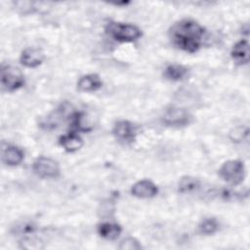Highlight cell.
Returning <instances> with one entry per match:
<instances>
[{
	"mask_svg": "<svg viewBox=\"0 0 250 250\" xmlns=\"http://www.w3.org/2000/svg\"><path fill=\"white\" fill-rule=\"evenodd\" d=\"M219 175L225 182L237 186L243 182L245 177L244 164L237 159L228 160L219 169Z\"/></svg>",
	"mask_w": 250,
	"mask_h": 250,
	"instance_id": "cell-3",
	"label": "cell"
},
{
	"mask_svg": "<svg viewBox=\"0 0 250 250\" xmlns=\"http://www.w3.org/2000/svg\"><path fill=\"white\" fill-rule=\"evenodd\" d=\"M24 84L22 72L13 65H2L1 67V86L4 91L14 92L21 88Z\"/></svg>",
	"mask_w": 250,
	"mask_h": 250,
	"instance_id": "cell-4",
	"label": "cell"
},
{
	"mask_svg": "<svg viewBox=\"0 0 250 250\" xmlns=\"http://www.w3.org/2000/svg\"><path fill=\"white\" fill-rule=\"evenodd\" d=\"M231 59L238 64H246L249 62V43L246 39L236 42L230 52Z\"/></svg>",
	"mask_w": 250,
	"mask_h": 250,
	"instance_id": "cell-12",
	"label": "cell"
},
{
	"mask_svg": "<svg viewBox=\"0 0 250 250\" xmlns=\"http://www.w3.org/2000/svg\"><path fill=\"white\" fill-rule=\"evenodd\" d=\"M33 172L40 178L55 179L59 177L61 169L59 163L50 157L40 156L32 164Z\"/></svg>",
	"mask_w": 250,
	"mask_h": 250,
	"instance_id": "cell-6",
	"label": "cell"
},
{
	"mask_svg": "<svg viewBox=\"0 0 250 250\" xmlns=\"http://www.w3.org/2000/svg\"><path fill=\"white\" fill-rule=\"evenodd\" d=\"M112 134L117 140L129 143L135 140L137 129L132 122L128 120H119L115 122L112 129Z\"/></svg>",
	"mask_w": 250,
	"mask_h": 250,
	"instance_id": "cell-7",
	"label": "cell"
},
{
	"mask_svg": "<svg viewBox=\"0 0 250 250\" xmlns=\"http://www.w3.org/2000/svg\"><path fill=\"white\" fill-rule=\"evenodd\" d=\"M59 144L65 151L74 152L83 146V140L75 132H70L61 136L59 139Z\"/></svg>",
	"mask_w": 250,
	"mask_h": 250,
	"instance_id": "cell-13",
	"label": "cell"
},
{
	"mask_svg": "<svg viewBox=\"0 0 250 250\" xmlns=\"http://www.w3.org/2000/svg\"><path fill=\"white\" fill-rule=\"evenodd\" d=\"M44 60L43 52L38 48H26L24 49L20 57V62L22 65L33 68L39 66Z\"/></svg>",
	"mask_w": 250,
	"mask_h": 250,
	"instance_id": "cell-9",
	"label": "cell"
},
{
	"mask_svg": "<svg viewBox=\"0 0 250 250\" xmlns=\"http://www.w3.org/2000/svg\"><path fill=\"white\" fill-rule=\"evenodd\" d=\"M169 35L177 48L188 53H195L202 45L205 29L197 21L185 19L173 24Z\"/></svg>",
	"mask_w": 250,
	"mask_h": 250,
	"instance_id": "cell-1",
	"label": "cell"
},
{
	"mask_svg": "<svg viewBox=\"0 0 250 250\" xmlns=\"http://www.w3.org/2000/svg\"><path fill=\"white\" fill-rule=\"evenodd\" d=\"M192 120V116L188 110L179 106H170L165 109L162 121L169 127H185L188 125Z\"/></svg>",
	"mask_w": 250,
	"mask_h": 250,
	"instance_id": "cell-5",
	"label": "cell"
},
{
	"mask_svg": "<svg viewBox=\"0 0 250 250\" xmlns=\"http://www.w3.org/2000/svg\"><path fill=\"white\" fill-rule=\"evenodd\" d=\"M103 86L101 77L96 73L83 75L77 81V89L81 92H95Z\"/></svg>",
	"mask_w": 250,
	"mask_h": 250,
	"instance_id": "cell-11",
	"label": "cell"
},
{
	"mask_svg": "<svg viewBox=\"0 0 250 250\" xmlns=\"http://www.w3.org/2000/svg\"><path fill=\"white\" fill-rule=\"evenodd\" d=\"M70 125L75 130L81 132H89L92 130V124L87 116V114L83 111H75L69 115Z\"/></svg>",
	"mask_w": 250,
	"mask_h": 250,
	"instance_id": "cell-15",
	"label": "cell"
},
{
	"mask_svg": "<svg viewBox=\"0 0 250 250\" xmlns=\"http://www.w3.org/2000/svg\"><path fill=\"white\" fill-rule=\"evenodd\" d=\"M188 75V69L183 64L172 63L165 67L163 71V76L170 81H182L186 79Z\"/></svg>",
	"mask_w": 250,
	"mask_h": 250,
	"instance_id": "cell-14",
	"label": "cell"
},
{
	"mask_svg": "<svg viewBox=\"0 0 250 250\" xmlns=\"http://www.w3.org/2000/svg\"><path fill=\"white\" fill-rule=\"evenodd\" d=\"M158 192L157 186L149 180H141L131 188V193L138 198H151Z\"/></svg>",
	"mask_w": 250,
	"mask_h": 250,
	"instance_id": "cell-8",
	"label": "cell"
},
{
	"mask_svg": "<svg viewBox=\"0 0 250 250\" xmlns=\"http://www.w3.org/2000/svg\"><path fill=\"white\" fill-rule=\"evenodd\" d=\"M122 231L121 227L115 223L104 222L98 226V233L104 239L114 240L116 239Z\"/></svg>",
	"mask_w": 250,
	"mask_h": 250,
	"instance_id": "cell-16",
	"label": "cell"
},
{
	"mask_svg": "<svg viewBox=\"0 0 250 250\" xmlns=\"http://www.w3.org/2000/svg\"><path fill=\"white\" fill-rule=\"evenodd\" d=\"M105 30L110 37L118 42H134L142 36L141 29L131 23L109 22Z\"/></svg>",
	"mask_w": 250,
	"mask_h": 250,
	"instance_id": "cell-2",
	"label": "cell"
},
{
	"mask_svg": "<svg viewBox=\"0 0 250 250\" xmlns=\"http://www.w3.org/2000/svg\"><path fill=\"white\" fill-rule=\"evenodd\" d=\"M219 227H220V225H219V222L217 221V219L213 218V217H209V218H204L199 223L198 230L202 234L211 235L218 231Z\"/></svg>",
	"mask_w": 250,
	"mask_h": 250,
	"instance_id": "cell-18",
	"label": "cell"
},
{
	"mask_svg": "<svg viewBox=\"0 0 250 250\" xmlns=\"http://www.w3.org/2000/svg\"><path fill=\"white\" fill-rule=\"evenodd\" d=\"M23 151L16 146L7 145L2 149V161L8 166H17L23 160Z\"/></svg>",
	"mask_w": 250,
	"mask_h": 250,
	"instance_id": "cell-10",
	"label": "cell"
},
{
	"mask_svg": "<svg viewBox=\"0 0 250 250\" xmlns=\"http://www.w3.org/2000/svg\"><path fill=\"white\" fill-rule=\"evenodd\" d=\"M200 188V181L191 176H185L181 178L178 184V189L181 193H191L198 190Z\"/></svg>",
	"mask_w": 250,
	"mask_h": 250,
	"instance_id": "cell-17",
	"label": "cell"
},
{
	"mask_svg": "<svg viewBox=\"0 0 250 250\" xmlns=\"http://www.w3.org/2000/svg\"><path fill=\"white\" fill-rule=\"evenodd\" d=\"M118 248L121 250H140L142 249V245L135 237L129 236L121 240Z\"/></svg>",
	"mask_w": 250,
	"mask_h": 250,
	"instance_id": "cell-19",
	"label": "cell"
}]
</instances>
